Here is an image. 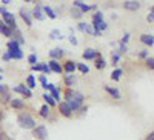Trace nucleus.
Here are the masks:
<instances>
[{"instance_id":"obj_1","label":"nucleus","mask_w":154,"mask_h":140,"mask_svg":"<svg viewBox=\"0 0 154 140\" xmlns=\"http://www.w3.org/2000/svg\"><path fill=\"white\" fill-rule=\"evenodd\" d=\"M17 125H19V128H22V129H34L37 126V122L34 120V117L31 116L29 112L22 111V112H19V116H17Z\"/></svg>"},{"instance_id":"obj_2","label":"nucleus","mask_w":154,"mask_h":140,"mask_svg":"<svg viewBox=\"0 0 154 140\" xmlns=\"http://www.w3.org/2000/svg\"><path fill=\"white\" fill-rule=\"evenodd\" d=\"M48 128L45 125H37L35 128L32 129V137L35 140H46L48 138Z\"/></svg>"},{"instance_id":"obj_3","label":"nucleus","mask_w":154,"mask_h":140,"mask_svg":"<svg viewBox=\"0 0 154 140\" xmlns=\"http://www.w3.org/2000/svg\"><path fill=\"white\" fill-rule=\"evenodd\" d=\"M3 17V23L6 25V26L11 29V31H14V29H17V22H16V17L12 16V12H9V11H5L3 14H0Z\"/></svg>"},{"instance_id":"obj_4","label":"nucleus","mask_w":154,"mask_h":140,"mask_svg":"<svg viewBox=\"0 0 154 140\" xmlns=\"http://www.w3.org/2000/svg\"><path fill=\"white\" fill-rule=\"evenodd\" d=\"M12 91L20 94V96H23V97H26V99L32 97V91L29 90L26 85H16V86H12Z\"/></svg>"},{"instance_id":"obj_5","label":"nucleus","mask_w":154,"mask_h":140,"mask_svg":"<svg viewBox=\"0 0 154 140\" xmlns=\"http://www.w3.org/2000/svg\"><path fill=\"white\" fill-rule=\"evenodd\" d=\"M65 49L63 48H53V49H49V53H48V56H49V60H60V59H63L65 57Z\"/></svg>"},{"instance_id":"obj_6","label":"nucleus","mask_w":154,"mask_h":140,"mask_svg":"<svg viewBox=\"0 0 154 140\" xmlns=\"http://www.w3.org/2000/svg\"><path fill=\"white\" fill-rule=\"evenodd\" d=\"M72 6H74V8H79V9L83 12V14H85V12L96 11V9H97V6H96V5H86V3H83V2H82V0H74Z\"/></svg>"},{"instance_id":"obj_7","label":"nucleus","mask_w":154,"mask_h":140,"mask_svg":"<svg viewBox=\"0 0 154 140\" xmlns=\"http://www.w3.org/2000/svg\"><path fill=\"white\" fill-rule=\"evenodd\" d=\"M59 112L62 114L63 117H66V119H69V117H72V111H71V108H69V105H68V102H59Z\"/></svg>"},{"instance_id":"obj_8","label":"nucleus","mask_w":154,"mask_h":140,"mask_svg":"<svg viewBox=\"0 0 154 140\" xmlns=\"http://www.w3.org/2000/svg\"><path fill=\"white\" fill-rule=\"evenodd\" d=\"M19 14H20L22 20L25 22V25H26V26H32V16H31V11H28L26 8H20Z\"/></svg>"},{"instance_id":"obj_9","label":"nucleus","mask_w":154,"mask_h":140,"mask_svg":"<svg viewBox=\"0 0 154 140\" xmlns=\"http://www.w3.org/2000/svg\"><path fill=\"white\" fill-rule=\"evenodd\" d=\"M99 54H100L99 51H96V49H93V48H86V49L83 51L82 57H83V60H86V62H91V60H96V57H97Z\"/></svg>"},{"instance_id":"obj_10","label":"nucleus","mask_w":154,"mask_h":140,"mask_svg":"<svg viewBox=\"0 0 154 140\" xmlns=\"http://www.w3.org/2000/svg\"><path fill=\"white\" fill-rule=\"evenodd\" d=\"M46 65H48L49 71L54 72V74H62L63 72V68H62V65L59 63V60H49Z\"/></svg>"},{"instance_id":"obj_11","label":"nucleus","mask_w":154,"mask_h":140,"mask_svg":"<svg viewBox=\"0 0 154 140\" xmlns=\"http://www.w3.org/2000/svg\"><path fill=\"white\" fill-rule=\"evenodd\" d=\"M139 8H140V2H137V0H125L123 2V9H126V11L134 12Z\"/></svg>"},{"instance_id":"obj_12","label":"nucleus","mask_w":154,"mask_h":140,"mask_svg":"<svg viewBox=\"0 0 154 140\" xmlns=\"http://www.w3.org/2000/svg\"><path fill=\"white\" fill-rule=\"evenodd\" d=\"M31 16L35 19V20H38V22H43L45 20V14H43V11H42V6L40 5H35L34 6V9L31 11Z\"/></svg>"},{"instance_id":"obj_13","label":"nucleus","mask_w":154,"mask_h":140,"mask_svg":"<svg viewBox=\"0 0 154 140\" xmlns=\"http://www.w3.org/2000/svg\"><path fill=\"white\" fill-rule=\"evenodd\" d=\"M103 90L114 99V100H120L122 99V94H120V91L117 90V88H114V86H108V85H105L103 86Z\"/></svg>"},{"instance_id":"obj_14","label":"nucleus","mask_w":154,"mask_h":140,"mask_svg":"<svg viewBox=\"0 0 154 140\" xmlns=\"http://www.w3.org/2000/svg\"><path fill=\"white\" fill-rule=\"evenodd\" d=\"M77 28H79V31H82V32H85V34L94 35V29H93V26H91L89 23H86V22H80L79 25H77Z\"/></svg>"},{"instance_id":"obj_15","label":"nucleus","mask_w":154,"mask_h":140,"mask_svg":"<svg viewBox=\"0 0 154 140\" xmlns=\"http://www.w3.org/2000/svg\"><path fill=\"white\" fill-rule=\"evenodd\" d=\"M6 53L11 60H22L23 59V51L22 49H6Z\"/></svg>"},{"instance_id":"obj_16","label":"nucleus","mask_w":154,"mask_h":140,"mask_svg":"<svg viewBox=\"0 0 154 140\" xmlns=\"http://www.w3.org/2000/svg\"><path fill=\"white\" fill-rule=\"evenodd\" d=\"M9 106L14 108V109H17V111H22V109L25 108V100H23V99H11Z\"/></svg>"},{"instance_id":"obj_17","label":"nucleus","mask_w":154,"mask_h":140,"mask_svg":"<svg viewBox=\"0 0 154 140\" xmlns=\"http://www.w3.org/2000/svg\"><path fill=\"white\" fill-rule=\"evenodd\" d=\"M140 42L143 45H146L148 48H152L154 46V37H152V34H142L140 35Z\"/></svg>"},{"instance_id":"obj_18","label":"nucleus","mask_w":154,"mask_h":140,"mask_svg":"<svg viewBox=\"0 0 154 140\" xmlns=\"http://www.w3.org/2000/svg\"><path fill=\"white\" fill-rule=\"evenodd\" d=\"M62 68H63V72H65V74H74V71H75V62L74 60H66L65 65H63Z\"/></svg>"},{"instance_id":"obj_19","label":"nucleus","mask_w":154,"mask_h":140,"mask_svg":"<svg viewBox=\"0 0 154 140\" xmlns=\"http://www.w3.org/2000/svg\"><path fill=\"white\" fill-rule=\"evenodd\" d=\"M75 82H77V79H75L74 74H65V75H63V83H65V86L72 88L75 85Z\"/></svg>"},{"instance_id":"obj_20","label":"nucleus","mask_w":154,"mask_h":140,"mask_svg":"<svg viewBox=\"0 0 154 140\" xmlns=\"http://www.w3.org/2000/svg\"><path fill=\"white\" fill-rule=\"evenodd\" d=\"M42 11H43V14H45V17H49L51 20H54L56 17H57V12L51 8V6H48V5H45V6H42Z\"/></svg>"},{"instance_id":"obj_21","label":"nucleus","mask_w":154,"mask_h":140,"mask_svg":"<svg viewBox=\"0 0 154 140\" xmlns=\"http://www.w3.org/2000/svg\"><path fill=\"white\" fill-rule=\"evenodd\" d=\"M94 65H96V68L99 69V71H102V69H105L106 68V65H108V62L102 57V54H99L97 57H96V62H94Z\"/></svg>"},{"instance_id":"obj_22","label":"nucleus","mask_w":154,"mask_h":140,"mask_svg":"<svg viewBox=\"0 0 154 140\" xmlns=\"http://www.w3.org/2000/svg\"><path fill=\"white\" fill-rule=\"evenodd\" d=\"M103 22V12H100V11H97L96 14L93 16V22H91V26L93 28H96L99 23H102Z\"/></svg>"},{"instance_id":"obj_23","label":"nucleus","mask_w":154,"mask_h":140,"mask_svg":"<svg viewBox=\"0 0 154 140\" xmlns=\"http://www.w3.org/2000/svg\"><path fill=\"white\" fill-rule=\"evenodd\" d=\"M122 77H123V69H120V68H116L111 72V80H114V82H119Z\"/></svg>"},{"instance_id":"obj_24","label":"nucleus","mask_w":154,"mask_h":140,"mask_svg":"<svg viewBox=\"0 0 154 140\" xmlns=\"http://www.w3.org/2000/svg\"><path fill=\"white\" fill-rule=\"evenodd\" d=\"M43 100H45V105H48L49 108H54V106L57 105V102L49 96V93H45V94H43Z\"/></svg>"},{"instance_id":"obj_25","label":"nucleus","mask_w":154,"mask_h":140,"mask_svg":"<svg viewBox=\"0 0 154 140\" xmlns=\"http://www.w3.org/2000/svg\"><path fill=\"white\" fill-rule=\"evenodd\" d=\"M42 119H49V114H51V108L48 105H42L40 106V111H38Z\"/></svg>"},{"instance_id":"obj_26","label":"nucleus","mask_w":154,"mask_h":140,"mask_svg":"<svg viewBox=\"0 0 154 140\" xmlns=\"http://www.w3.org/2000/svg\"><path fill=\"white\" fill-rule=\"evenodd\" d=\"M11 99H12V96H11V93L9 91H6V93H2L0 94V103L2 105H9V102H11Z\"/></svg>"},{"instance_id":"obj_27","label":"nucleus","mask_w":154,"mask_h":140,"mask_svg":"<svg viewBox=\"0 0 154 140\" xmlns=\"http://www.w3.org/2000/svg\"><path fill=\"white\" fill-rule=\"evenodd\" d=\"M0 34H3L5 37H9V39H11V35H12V31L6 26L3 22H0Z\"/></svg>"},{"instance_id":"obj_28","label":"nucleus","mask_w":154,"mask_h":140,"mask_svg":"<svg viewBox=\"0 0 154 140\" xmlns=\"http://www.w3.org/2000/svg\"><path fill=\"white\" fill-rule=\"evenodd\" d=\"M49 39H54V40H63L65 37H63V34L60 32V29H53L49 32Z\"/></svg>"},{"instance_id":"obj_29","label":"nucleus","mask_w":154,"mask_h":140,"mask_svg":"<svg viewBox=\"0 0 154 140\" xmlns=\"http://www.w3.org/2000/svg\"><path fill=\"white\" fill-rule=\"evenodd\" d=\"M71 100H74V102H79V103H82L83 105V102H85V96L82 94V93H79V91H75L74 90V93H72V99ZM69 100V102H71Z\"/></svg>"},{"instance_id":"obj_30","label":"nucleus","mask_w":154,"mask_h":140,"mask_svg":"<svg viewBox=\"0 0 154 140\" xmlns=\"http://www.w3.org/2000/svg\"><path fill=\"white\" fill-rule=\"evenodd\" d=\"M71 17L75 19V20H80V19L83 17V12H82L79 8H74V6H72V9H71Z\"/></svg>"},{"instance_id":"obj_31","label":"nucleus","mask_w":154,"mask_h":140,"mask_svg":"<svg viewBox=\"0 0 154 140\" xmlns=\"http://www.w3.org/2000/svg\"><path fill=\"white\" fill-rule=\"evenodd\" d=\"M26 86L29 88L31 91H32L34 88L37 86V83H35V79H34V75H32V74H29L28 77H26Z\"/></svg>"},{"instance_id":"obj_32","label":"nucleus","mask_w":154,"mask_h":140,"mask_svg":"<svg viewBox=\"0 0 154 140\" xmlns=\"http://www.w3.org/2000/svg\"><path fill=\"white\" fill-rule=\"evenodd\" d=\"M75 69L80 71L82 74H89V66L85 63H75Z\"/></svg>"},{"instance_id":"obj_33","label":"nucleus","mask_w":154,"mask_h":140,"mask_svg":"<svg viewBox=\"0 0 154 140\" xmlns=\"http://www.w3.org/2000/svg\"><path fill=\"white\" fill-rule=\"evenodd\" d=\"M116 53H117L119 56H123V54H126L128 53V46L125 45V43H122V42H119V48L117 49H114Z\"/></svg>"},{"instance_id":"obj_34","label":"nucleus","mask_w":154,"mask_h":140,"mask_svg":"<svg viewBox=\"0 0 154 140\" xmlns=\"http://www.w3.org/2000/svg\"><path fill=\"white\" fill-rule=\"evenodd\" d=\"M120 57H122V56H119L114 49L111 51V63H112V65H117V63L120 62Z\"/></svg>"},{"instance_id":"obj_35","label":"nucleus","mask_w":154,"mask_h":140,"mask_svg":"<svg viewBox=\"0 0 154 140\" xmlns=\"http://www.w3.org/2000/svg\"><path fill=\"white\" fill-rule=\"evenodd\" d=\"M6 48H8V49H20V45H19L16 40H12V39H11V40L6 43Z\"/></svg>"},{"instance_id":"obj_36","label":"nucleus","mask_w":154,"mask_h":140,"mask_svg":"<svg viewBox=\"0 0 154 140\" xmlns=\"http://www.w3.org/2000/svg\"><path fill=\"white\" fill-rule=\"evenodd\" d=\"M145 62H146V68H148L149 71H152V69H154V59H152L151 56H148V57L145 59Z\"/></svg>"},{"instance_id":"obj_37","label":"nucleus","mask_w":154,"mask_h":140,"mask_svg":"<svg viewBox=\"0 0 154 140\" xmlns=\"http://www.w3.org/2000/svg\"><path fill=\"white\" fill-rule=\"evenodd\" d=\"M43 69V63H35V65H31V71L32 72H42Z\"/></svg>"},{"instance_id":"obj_38","label":"nucleus","mask_w":154,"mask_h":140,"mask_svg":"<svg viewBox=\"0 0 154 140\" xmlns=\"http://www.w3.org/2000/svg\"><path fill=\"white\" fill-rule=\"evenodd\" d=\"M28 63H29V65H35V63H37V56L34 53L28 56Z\"/></svg>"},{"instance_id":"obj_39","label":"nucleus","mask_w":154,"mask_h":140,"mask_svg":"<svg viewBox=\"0 0 154 140\" xmlns=\"http://www.w3.org/2000/svg\"><path fill=\"white\" fill-rule=\"evenodd\" d=\"M68 40H69V43H71V45H74V46H75L77 43H79V42H77V39H75V35H74V34H69V35H68Z\"/></svg>"},{"instance_id":"obj_40","label":"nucleus","mask_w":154,"mask_h":140,"mask_svg":"<svg viewBox=\"0 0 154 140\" xmlns=\"http://www.w3.org/2000/svg\"><path fill=\"white\" fill-rule=\"evenodd\" d=\"M137 57H139V59H146V57H148V49H142V51L137 54Z\"/></svg>"},{"instance_id":"obj_41","label":"nucleus","mask_w":154,"mask_h":140,"mask_svg":"<svg viewBox=\"0 0 154 140\" xmlns=\"http://www.w3.org/2000/svg\"><path fill=\"white\" fill-rule=\"evenodd\" d=\"M38 80H40V83H42V88H45L46 86V83H48V79H46V75H40V77H38Z\"/></svg>"},{"instance_id":"obj_42","label":"nucleus","mask_w":154,"mask_h":140,"mask_svg":"<svg viewBox=\"0 0 154 140\" xmlns=\"http://www.w3.org/2000/svg\"><path fill=\"white\" fill-rule=\"evenodd\" d=\"M130 37H131V34H130V32H125V34H123V37H122V40H120V42L126 45V42H128V40H130Z\"/></svg>"},{"instance_id":"obj_43","label":"nucleus","mask_w":154,"mask_h":140,"mask_svg":"<svg viewBox=\"0 0 154 140\" xmlns=\"http://www.w3.org/2000/svg\"><path fill=\"white\" fill-rule=\"evenodd\" d=\"M6 91H9L8 85H5V83H0V94H2V93H6Z\"/></svg>"},{"instance_id":"obj_44","label":"nucleus","mask_w":154,"mask_h":140,"mask_svg":"<svg viewBox=\"0 0 154 140\" xmlns=\"http://www.w3.org/2000/svg\"><path fill=\"white\" fill-rule=\"evenodd\" d=\"M146 20H148L149 23H152V22H154V12H148V16H146Z\"/></svg>"},{"instance_id":"obj_45","label":"nucleus","mask_w":154,"mask_h":140,"mask_svg":"<svg viewBox=\"0 0 154 140\" xmlns=\"http://www.w3.org/2000/svg\"><path fill=\"white\" fill-rule=\"evenodd\" d=\"M2 59H3V62H9V60H11V59H9V56H8V53H6V51H5V53H3Z\"/></svg>"},{"instance_id":"obj_46","label":"nucleus","mask_w":154,"mask_h":140,"mask_svg":"<svg viewBox=\"0 0 154 140\" xmlns=\"http://www.w3.org/2000/svg\"><path fill=\"white\" fill-rule=\"evenodd\" d=\"M145 140H154V132L151 131V132H149V134L146 135V138H145Z\"/></svg>"},{"instance_id":"obj_47","label":"nucleus","mask_w":154,"mask_h":140,"mask_svg":"<svg viewBox=\"0 0 154 140\" xmlns=\"http://www.w3.org/2000/svg\"><path fill=\"white\" fill-rule=\"evenodd\" d=\"M0 140H9V138H8V135L5 132H0Z\"/></svg>"},{"instance_id":"obj_48","label":"nucleus","mask_w":154,"mask_h":140,"mask_svg":"<svg viewBox=\"0 0 154 140\" xmlns=\"http://www.w3.org/2000/svg\"><path fill=\"white\" fill-rule=\"evenodd\" d=\"M2 120H3V111L0 109V123H2Z\"/></svg>"},{"instance_id":"obj_49","label":"nucleus","mask_w":154,"mask_h":140,"mask_svg":"<svg viewBox=\"0 0 154 140\" xmlns=\"http://www.w3.org/2000/svg\"><path fill=\"white\" fill-rule=\"evenodd\" d=\"M2 3H3V5H9L11 0H2Z\"/></svg>"},{"instance_id":"obj_50","label":"nucleus","mask_w":154,"mask_h":140,"mask_svg":"<svg viewBox=\"0 0 154 140\" xmlns=\"http://www.w3.org/2000/svg\"><path fill=\"white\" fill-rule=\"evenodd\" d=\"M25 2H26V3H31V2H34V0H25Z\"/></svg>"},{"instance_id":"obj_51","label":"nucleus","mask_w":154,"mask_h":140,"mask_svg":"<svg viewBox=\"0 0 154 140\" xmlns=\"http://www.w3.org/2000/svg\"><path fill=\"white\" fill-rule=\"evenodd\" d=\"M2 79H3V75H2V74H0V82H2Z\"/></svg>"}]
</instances>
